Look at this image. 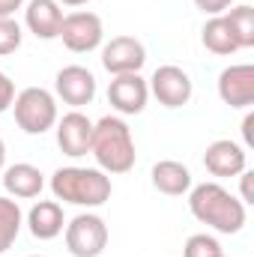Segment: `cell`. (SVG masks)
Wrapping results in <instances>:
<instances>
[{"instance_id": "obj_1", "label": "cell", "mask_w": 254, "mask_h": 257, "mask_svg": "<svg viewBox=\"0 0 254 257\" xmlns=\"http://www.w3.org/2000/svg\"><path fill=\"white\" fill-rule=\"evenodd\" d=\"M189 209L191 215L218 230V233H239L245 227V203L230 194L221 183H200V186H191L189 189Z\"/></svg>"}, {"instance_id": "obj_2", "label": "cell", "mask_w": 254, "mask_h": 257, "mask_svg": "<svg viewBox=\"0 0 254 257\" xmlns=\"http://www.w3.org/2000/svg\"><path fill=\"white\" fill-rule=\"evenodd\" d=\"M90 153L99 165V171L111 174H129L135 168V138L132 128L120 114H108L99 123H93V141H90Z\"/></svg>"}, {"instance_id": "obj_3", "label": "cell", "mask_w": 254, "mask_h": 257, "mask_svg": "<svg viewBox=\"0 0 254 257\" xmlns=\"http://www.w3.org/2000/svg\"><path fill=\"white\" fill-rule=\"evenodd\" d=\"M51 192L63 203L96 209V206H102V203L111 200L114 186H111V177L105 171H99V168L69 165V168H57L51 174Z\"/></svg>"}, {"instance_id": "obj_4", "label": "cell", "mask_w": 254, "mask_h": 257, "mask_svg": "<svg viewBox=\"0 0 254 257\" xmlns=\"http://www.w3.org/2000/svg\"><path fill=\"white\" fill-rule=\"evenodd\" d=\"M12 114L21 132L45 135L57 126V96L45 87H24L21 93H15Z\"/></svg>"}, {"instance_id": "obj_5", "label": "cell", "mask_w": 254, "mask_h": 257, "mask_svg": "<svg viewBox=\"0 0 254 257\" xmlns=\"http://www.w3.org/2000/svg\"><path fill=\"white\" fill-rule=\"evenodd\" d=\"M63 236L72 257H99L108 245V224L96 212H81L66 221Z\"/></svg>"}, {"instance_id": "obj_6", "label": "cell", "mask_w": 254, "mask_h": 257, "mask_svg": "<svg viewBox=\"0 0 254 257\" xmlns=\"http://www.w3.org/2000/svg\"><path fill=\"white\" fill-rule=\"evenodd\" d=\"M63 45L72 54H90L102 45L105 39V24L96 12L90 9H78V12H69L63 15V24H60V36Z\"/></svg>"}, {"instance_id": "obj_7", "label": "cell", "mask_w": 254, "mask_h": 257, "mask_svg": "<svg viewBox=\"0 0 254 257\" xmlns=\"http://www.w3.org/2000/svg\"><path fill=\"white\" fill-rule=\"evenodd\" d=\"M147 84H150V93L165 108H183V105H189L191 93H194V84H191L189 72L180 69V66H171V63L159 66Z\"/></svg>"}, {"instance_id": "obj_8", "label": "cell", "mask_w": 254, "mask_h": 257, "mask_svg": "<svg viewBox=\"0 0 254 257\" xmlns=\"http://www.w3.org/2000/svg\"><path fill=\"white\" fill-rule=\"evenodd\" d=\"M108 102L120 117H135L150 102V84L141 78V72L114 75V81L108 84Z\"/></svg>"}, {"instance_id": "obj_9", "label": "cell", "mask_w": 254, "mask_h": 257, "mask_svg": "<svg viewBox=\"0 0 254 257\" xmlns=\"http://www.w3.org/2000/svg\"><path fill=\"white\" fill-rule=\"evenodd\" d=\"M54 93L78 111L96 99V75L87 66H63L54 78Z\"/></svg>"}, {"instance_id": "obj_10", "label": "cell", "mask_w": 254, "mask_h": 257, "mask_svg": "<svg viewBox=\"0 0 254 257\" xmlns=\"http://www.w3.org/2000/svg\"><path fill=\"white\" fill-rule=\"evenodd\" d=\"M147 63V48L135 36H114L111 42L102 45V66L111 75H132L141 72Z\"/></svg>"}, {"instance_id": "obj_11", "label": "cell", "mask_w": 254, "mask_h": 257, "mask_svg": "<svg viewBox=\"0 0 254 257\" xmlns=\"http://www.w3.org/2000/svg\"><path fill=\"white\" fill-rule=\"evenodd\" d=\"M218 96L230 108H251L254 105V66L233 63L218 75Z\"/></svg>"}, {"instance_id": "obj_12", "label": "cell", "mask_w": 254, "mask_h": 257, "mask_svg": "<svg viewBox=\"0 0 254 257\" xmlns=\"http://www.w3.org/2000/svg\"><path fill=\"white\" fill-rule=\"evenodd\" d=\"M248 165V153L242 144L230 141V138H218L206 147L203 153V168L212 177H239Z\"/></svg>"}, {"instance_id": "obj_13", "label": "cell", "mask_w": 254, "mask_h": 257, "mask_svg": "<svg viewBox=\"0 0 254 257\" xmlns=\"http://www.w3.org/2000/svg\"><path fill=\"white\" fill-rule=\"evenodd\" d=\"M90 141H93V120L81 111H69L63 117H57V147L63 150L69 159H81L90 153Z\"/></svg>"}, {"instance_id": "obj_14", "label": "cell", "mask_w": 254, "mask_h": 257, "mask_svg": "<svg viewBox=\"0 0 254 257\" xmlns=\"http://www.w3.org/2000/svg\"><path fill=\"white\" fill-rule=\"evenodd\" d=\"M24 24L36 39H57L63 24V6L57 0H30L24 9Z\"/></svg>"}, {"instance_id": "obj_15", "label": "cell", "mask_w": 254, "mask_h": 257, "mask_svg": "<svg viewBox=\"0 0 254 257\" xmlns=\"http://www.w3.org/2000/svg\"><path fill=\"white\" fill-rule=\"evenodd\" d=\"M27 227L36 239L48 242V239H57L66 227V215L60 200H36L27 212Z\"/></svg>"}, {"instance_id": "obj_16", "label": "cell", "mask_w": 254, "mask_h": 257, "mask_svg": "<svg viewBox=\"0 0 254 257\" xmlns=\"http://www.w3.org/2000/svg\"><path fill=\"white\" fill-rule=\"evenodd\" d=\"M3 189L15 200H30V197H39V192L45 189V177L36 165L18 162L3 168Z\"/></svg>"}, {"instance_id": "obj_17", "label": "cell", "mask_w": 254, "mask_h": 257, "mask_svg": "<svg viewBox=\"0 0 254 257\" xmlns=\"http://www.w3.org/2000/svg\"><path fill=\"white\" fill-rule=\"evenodd\" d=\"M153 186L156 192L171 194V197H180L191 189V171L183 162H174V159H162L153 165Z\"/></svg>"}, {"instance_id": "obj_18", "label": "cell", "mask_w": 254, "mask_h": 257, "mask_svg": "<svg viewBox=\"0 0 254 257\" xmlns=\"http://www.w3.org/2000/svg\"><path fill=\"white\" fill-rule=\"evenodd\" d=\"M200 42H203V48H206V51L221 54V57H227V54H236V51H239V42H236V36L230 33V27H227V18H224V15H212V18L203 24V30H200Z\"/></svg>"}, {"instance_id": "obj_19", "label": "cell", "mask_w": 254, "mask_h": 257, "mask_svg": "<svg viewBox=\"0 0 254 257\" xmlns=\"http://www.w3.org/2000/svg\"><path fill=\"white\" fill-rule=\"evenodd\" d=\"M21 224H24V212H21L18 200L0 194V254L15 245V239L21 233Z\"/></svg>"}, {"instance_id": "obj_20", "label": "cell", "mask_w": 254, "mask_h": 257, "mask_svg": "<svg viewBox=\"0 0 254 257\" xmlns=\"http://www.w3.org/2000/svg\"><path fill=\"white\" fill-rule=\"evenodd\" d=\"M224 18H227L230 33H233L236 42H239V51H242V48H254V9L251 6H248V3L230 6V9L224 12Z\"/></svg>"}, {"instance_id": "obj_21", "label": "cell", "mask_w": 254, "mask_h": 257, "mask_svg": "<svg viewBox=\"0 0 254 257\" xmlns=\"http://www.w3.org/2000/svg\"><path fill=\"white\" fill-rule=\"evenodd\" d=\"M183 257H221V245L209 233H194L183 245Z\"/></svg>"}, {"instance_id": "obj_22", "label": "cell", "mask_w": 254, "mask_h": 257, "mask_svg": "<svg viewBox=\"0 0 254 257\" xmlns=\"http://www.w3.org/2000/svg\"><path fill=\"white\" fill-rule=\"evenodd\" d=\"M21 39H24V33L15 18H0V57L15 54L21 48Z\"/></svg>"}, {"instance_id": "obj_23", "label": "cell", "mask_w": 254, "mask_h": 257, "mask_svg": "<svg viewBox=\"0 0 254 257\" xmlns=\"http://www.w3.org/2000/svg\"><path fill=\"white\" fill-rule=\"evenodd\" d=\"M12 102H15V81H12L6 72H0V114L9 111Z\"/></svg>"}, {"instance_id": "obj_24", "label": "cell", "mask_w": 254, "mask_h": 257, "mask_svg": "<svg viewBox=\"0 0 254 257\" xmlns=\"http://www.w3.org/2000/svg\"><path fill=\"white\" fill-rule=\"evenodd\" d=\"M194 6L203 12V15H224L230 6H233V0H194Z\"/></svg>"}, {"instance_id": "obj_25", "label": "cell", "mask_w": 254, "mask_h": 257, "mask_svg": "<svg viewBox=\"0 0 254 257\" xmlns=\"http://www.w3.org/2000/svg\"><path fill=\"white\" fill-rule=\"evenodd\" d=\"M251 171H242L239 174V180H242V186H239V200L245 203V206H251L254 203V189H251Z\"/></svg>"}, {"instance_id": "obj_26", "label": "cell", "mask_w": 254, "mask_h": 257, "mask_svg": "<svg viewBox=\"0 0 254 257\" xmlns=\"http://www.w3.org/2000/svg\"><path fill=\"white\" fill-rule=\"evenodd\" d=\"M24 6V0H0V18H15V12Z\"/></svg>"}, {"instance_id": "obj_27", "label": "cell", "mask_w": 254, "mask_h": 257, "mask_svg": "<svg viewBox=\"0 0 254 257\" xmlns=\"http://www.w3.org/2000/svg\"><path fill=\"white\" fill-rule=\"evenodd\" d=\"M242 138H245V147H254V114L251 111L242 120Z\"/></svg>"}, {"instance_id": "obj_28", "label": "cell", "mask_w": 254, "mask_h": 257, "mask_svg": "<svg viewBox=\"0 0 254 257\" xmlns=\"http://www.w3.org/2000/svg\"><path fill=\"white\" fill-rule=\"evenodd\" d=\"M3 168H6V141L0 138V174H3Z\"/></svg>"}, {"instance_id": "obj_29", "label": "cell", "mask_w": 254, "mask_h": 257, "mask_svg": "<svg viewBox=\"0 0 254 257\" xmlns=\"http://www.w3.org/2000/svg\"><path fill=\"white\" fill-rule=\"evenodd\" d=\"M60 6H84V3H90V0H57Z\"/></svg>"}, {"instance_id": "obj_30", "label": "cell", "mask_w": 254, "mask_h": 257, "mask_svg": "<svg viewBox=\"0 0 254 257\" xmlns=\"http://www.w3.org/2000/svg\"><path fill=\"white\" fill-rule=\"evenodd\" d=\"M30 257H42V254H30Z\"/></svg>"}, {"instance_id": "obj_31", "label": "cell", "mask_w": 254, "mask_h": 257, "mask_svg": "<svg viewBox=\"0 0 254 257\" xmlns=\"http://www.w3.org/2000/svg\"><path fill=\"white\" fill-rule=\"evenodd\" d=\"M221 257H224V254H221Z\"/></svg>"}]
</instances>
